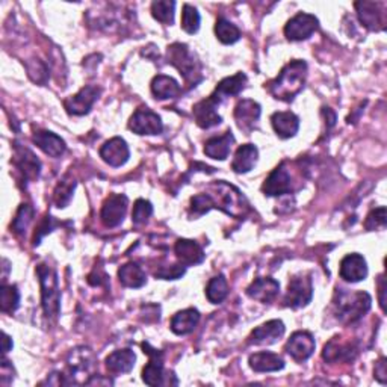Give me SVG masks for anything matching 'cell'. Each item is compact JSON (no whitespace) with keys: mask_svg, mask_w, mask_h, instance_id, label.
<instances>
[{"mask_svg":"<svg viewBox=\"0 0 387 387\" xmlns=\"http://www.w3.org/2000/svg\"><path fill=\"white\" fill-rule=\"evenodd\" d=\"M305 77L307 64L301 60H295L283 68L276 81L268 85V91L277 100L291 101L304 88Z\"/></svg>","mask_w":387,"mask_h":387,"instance_id":"6da1fadb","label":"cell"},{"mask_svg":"<svg viewBox=\"0 0 387 387\" xmlns=\"http://www.w3.org/2000/svg\"><path fill=\"white\" fill-rule=\"evenodd\" d=\"M372 304V298L368 292H347L339 289L336 293V316L340 322L354 324L365 316Z\"/></svg>","mask_w":387,"mask_h":387,"instance_id":"7a4b0ae2","label":"cell"},{"mask_svg":"<svg viewBox=\"0 0 387 387\" xmlns=\"http://www.w3.org/2000/svg\"><path fill=\"white\" fill-rule=\"evenodd\" d=\"M37 276L40 279L41 286V305L44 315L47 320H56L61 313V291L58 284V276L56 271L47 265H37Z\"/></svg>","mask_w":387,"mask_h":387,"instance_id":"3957f363","label":"cell"},{"mask_svg":"<svg viewBox=\"0 0 387 387\" xmlns=\"http://www.w3.org/2000/svg\"><path fill=\"white\" fill-rule=\"evenodd\" d=\"M67 368L68 375H64L65 380L70 377V384H88L91 378L96 377V368H97V359L93 354V351L85 347H79L76 349H72L67 359ZM68 384V380H67Z\"/></svg>","mask_w":387,"mask_h":387,"instance_id":"277c9868","label":"cell"},{"mask_svg":"<svg viewBox=\"0 0 387 387\" xmlns=\"http://www.w3.org/2000/svg\"><path fill=\"white\" fill-rule=\"evenodd\" d=\"M168 62L173 64L186 82L196 86L200 81V62L194 58L186 44L174 43L168 47Z\"/></svg>","mask_w":387,"mask_h":387,"instance_id":"5b68a950","label":"cell"},{"mask_svg":"<svg viewBox=\"0 0 387 387\" xmlns=\"http://www.w3.org/2000/svg\"><path fill=\"white\" fill-rule=\"evenodd\" d=\"M216 194V197H220V203H216L215 208H220L227 215L235 216V218H241L248 211V203L245 197L239 192L235 186L225 184V181H216L211 186Z\"/></svg>","mask_w":387,"mask_h":387,"instance_id":"8992f818","label":"cell"},{"mask_svg":"<svg viewBox=\"0 0 387 387\" xmlns=\"http://www.w3.org/2000/svg\"><path fill=\"white\" fill-rule=\"evenodd\" d=\"M313 298V284L309 276H295L289 281L286 297H284V305L292 309H300L309 304Z\"/></svg>","mask_w":387,"mask_h":387,"instance_id":"52a82bcc","label":"cell"},{"mask_svg":"<svg viewBox=\"0 0 387 387\" xmlns=\"http://www.w3.org/2000/svg\"><path fill=\"white\" fill-rule=\"evenodd\" d=\"M320 28V21L312 14L300 13L292 17L284 26V35L289 41H303L310 38Z\"/></svg>","mask_w":387,"mask_h":387,"instance_id":"ba28073f","label":"cell"},{"mask_svg":"<svg viewBox=\"0 0 387 387\" xmlns=\"http://www.w3.org/2000/svg\"><path fill=\"white\" fill-rule=\"evenodd\" d=\"M129 129L136 135H159L164 130V124L156 112L149 108H140L132 116Z\"/></svg>","mask_w":387,"mask_h":387,"instance_id":"9c48e42d","label":"cell"},{"mask_svg":"<svg viewBox=\"0 0 387 387\" xmlns=\"http://www.w3.org/2000/svg\"><path fill=\"white\" fill-rule=\"evenodd\" d=\"M357 16L363 26L369 30L386 29V4L384 2H357Z\"/></svg>","mask_w":387,"mask_h":387,"instance_id":"30bf717a","label":"cell"},{"mask_svg":"<svg viewBox=\"0 0 387 387\" xmlns=\"http://www.w3.org/2000/svg\"><path fill=\"white\" fill-rule=\"evenodd\" d=\"M101 89L94 85L84 86L77 94L64 101V108L70 116H86L97 101Z\"/></svg>","mask_w":387,"mask_h":387,"instance_id":"8fae6325","label":"cell"},{"mask_svg":"<svg viewBox=\"0 0 387 387\" xmlns=\"http://www.w3.org/2000/svg\"><path fill=\"white\" fill-rule=\"evenodd\" d=\"M128 204L129 200L124 194H112L103 203V208H101L100 218L106 227H117L124 221V216L128 212Z\"/></svg>","mask_w":387,"mask_h":387,"instance_id":"7c38bea8","label":"cell"},{"mask_svg":"<svg viewBox=\"0 0 387 387\" xmlns=\"http://www.w3.org/2000/svg\"><path fill=\"white\" fill-rule=\"evenodd\" d=\"M14 164L17 167V169L20 172V174L23 176L26 181H33L40 177L41 173V162L40 159L33 155L26 147L20 145L18 142H16L14 145Z\"/></svg>","mask_w":387,"mask_h":387,"instance_id":"4fadbf2b","label":"cell"},{"mask_svg":"<svg viewBox=\"0 0 387 387\" xmlns=\"http://www.w3.org/2000/svg\"><path fill=\"white\" fill-rule=\"evenodd\" d=\"M220 105L221 101L215 96H211L206 100L198 101V103L192 109L197 126H200L201 129H211L213 126H218V124L223 121V118L218 116V112H216Z\"/></svg>","mask_w":387,"mask_h":387,"instance_id":"5bb4252c","label":"cell"},{"mask_svg":"<svg viewBox=\"0 0 387 387\" xmlns=\"http://www.w3.org/2000/svg\"><path fill=\"white\" fill-rule=\"evenodd\" d=\"M144 354L150 357L149 365L142 371V380L149 386H162L165 384V372H164V356L161 351L152 348L149 344H142Z\"/></svg>","mask_w":387,"mask_h":387,"instance_id":"9a60e30c","label":"cell"},{"mask_svg":"<svg viewBox=\"0 0 387 387\" xmlns=\"http://www.w3.org/2000/svg\"><path fill=\"white\" fill-rule=\"evenodd\" d=\"M292 191V177L291 173L284 167V164H280L276 169H272V173L265 180V184L262 185V192L268 197H279L289 194Z\"/></svg>","mask_w":387,"mask_h":387,"instance_id":"2e32d148","label":"cell"},{"mask_svg":"<svg viewBox=\"0 0 387 387\" xmlns=\"http://www.w3.org/2000/svg\"><path fill=\"white\" fill-rule=\"evenodd\" d=\"M100 157L113 168L123 167L130 157L129 145L123 138H120V136H116V138H112L101 145Z\"/></svg>","mask_w":387,"mask_h":387,"instance_id":"e0dca14e","label":"cell"},{"mask_svg":"<svg viewBox=\"0 0 387 387\" xmlns=\"http://www.w3.org/2000/svg\"><path fill=\"white\" fill-rule=\"evenodd\" d=\"M262 108L254 100H241L235 108V120L237 128L247 135L252 133L260 118Z\"/></svg>","mask_w":387,"mask_h":387,"instance_id":"ac0fdd59","label":"cell"},{"mask_svg":"<svg viewBox=\"0 0 387 387\" xmlns=\"http://www.w3.org/2000/svg\"><path fill=\"white\" fill-rule=\"evenodd\" d=\"M315 339L309 332H295L284 349L293 360L305 361L315 352Z\"/></svg>","mask_w":387,"mask_h":387,"instance_id":"d6986e66","label":"cell"},{"mask_svg":"<svg viewBox=\"0 0 387 387\" xmlns=\"http://www.w3.org/2000/svg\"><path fill=\"white\" fill-rule=\"evenodd\" d=\"M280 292V283L271 277H260L256 279L247 288V295L252 300H256L262 304H269L277 298Z\"/></svg>","mask_w":387,"mask_h":387,"instance_id":"ffe728a7","label":"cell"},{"mask_svg":"<svg viewBox=\"0 0 387 387\" xmlns=\"http://www.w3.org/2000/svg\"><path fill=\"white\" fill-rule=\"evenodd\" d=\"M284 332H286V327H284L283 321L272 320L254 328L249 335L248 342L254 345H272L283 337Z\"/></svg>","mask_w":387,"mask_h":387,"instance_id":"44dd1931","label":"cell"},{"mask_svg":"<svg viewBox=\"0 0 387 387\" xmlns=\"http://www.w3.org/2000/svg\"><path fill=\"white\" fill-rule=\"evenodd\" d=\"M340 277L348 283H359L365 280L368 276V265L366 260L361 254L352 253L348 254L340 262Z\"/></svg>","mask_w":387,"mask_h":387,"instance_id":"7402d4cb","label":"cell"},{"mask_svg":"<svg viewBox=\"0 0 387 387\" xmlns=\"http://www.w3.org/2000/svg\"><path fill=\"white\" fill-rule=\"evenodd\" d=\"M357 347L351 342H342L337 337L332 339L324 347L322 359L328 363H348L357 357Z\"/></svg>","mask_w":387,"mask_h":387,"instance_id":"603a6c76","label":"cell"},{"mask_svg":"<svg viewBox=\"0 0 387 387\" xmlns=\"http://www.w3.org/2000/svg\"><path fill=\"white\" fill-rule=\"evenodd\" d=\"M32 141L35 142L40 150L52 157H60L65 153L67 145L65 141L56 133L50 130H37L32 136Z\"/></svg>","mask_w":387,"mask_h":387,"instance_id":"cb8c5ba5","label":"cell"},{"mask_svg":"<svg viewBox=\"0 0 387 387\" xmlns=\"http://www.w3.org/2000/svg\"><path fill=\"white\" fill-rule=\"evenodd\" d=\"M174 252L179 262L184 267H194L198 265L204 260L203 248L191 239H179L174 245Z\"/></svg>","mask_w":387,"mask_h":387,"instance_id":"d4e9b609","label":"cell"},{"mask_svg":"<svg viewBox=\"0 0 387 387\" xmlns=\"http://www.w3.org/2000/svg\"><path fill=\"white\" fill-rule=\"evenodd\" d=\"M272 128L281 140L292 138L300 129V118L292 112H276L271 117Z\"/></svg>","mask_w":387,"mask_h":387,"instance_id":"484cf974","label":"cell"},{"mask_svg":"<svg viewBox=\"0 0 387 387\" xmlns=\"http://www.w3.org/2000/svg\"><path fill=\"white\" fill-rule=\"evenodd\" d=\"M235 142V136L230 130H227L221 136H213L204 144V155L216 159V161H224L232 150V144Z\"/></svg>","mask_w":387,"mask_h":387,"instance_id":"4316f807","label":"cell"},{"mask_svg":"<svg viewBox=\"0 0 387 387\" xmlns=\"http://www.w3.org/2000/svg\"><path fill=\"white\" fill-rule=\"evenodd\" d=\"M257 157H259L257 147L254 144H244L239 147L235 153L232 169L237 174H245L248 172H252L257 162Z\"/></svg>","mask_w":387,"mask_h":387,"instance_id":"83f0119b","label":"cell"},{"mask_svg":"<svg viewBox=\"0 0 387 387\" xmlns=\"http://www.w3.org/2000/svg\"><path fill=\"white\" fill-rule=\"evenodd\" d=\"M200 322V312L197 309H185L177 312L172 318V332L177 336H185L192 333Z\"/></svg>","mask_w":387,"mask_h":387,"instance_id":"f1b7e54d","label":"cell"},{"mask_svg":"<svg viewBox=\"0 0 387 387\" xmlns=\"http://www.w3.org/2000/svg\"><path fill=\"white\" fill-rule=\"evenodd\" d=\"M249 368L254 372H276L284 368V360L274 352H256L248 359Z\"/></svg>","mask_w":387,"mask_h":387,"instance_id":"f546056e","label":"cell"},{"mask_svg":"<svg viewBox=\"0 0 387 387\" xmlns=\"http://www.w3.org/2000/svg\"><path fill=\"white\" fill-rule=\"evenodd\" d=\"M135 361L136 356L132 349H118L106 357V368L112 374H128L133 369Z\"/></svg>","mask_w":387,"mask_h":387,"instance_id":"4dcf8cb0","label":"cell"},{"mask_svg":"<svg viewBox=\"0 0 387 387\" xmlns=\"http://www.w3.org/2000/svg\"><path fill=\"white\" fill-rule=\"evenodd\" d=\"M247 81L248 79L244 73H236L232 77H225L218 85H216L212 96H215L223 103L225 99H229L232 96H237L239 93H241V91L247 85Z\"/></svg>","mask_w":387,"mask_h":387,"instance_id":"1f68e13d","label":"cell"},{"mask_svg":"<svg viewBox=\"0 0 387 387\" xmlns=\"http://www.w3.org/2000/svg\"><path fill=\"white\" fill-rule=\"evenodd\" d=\"M152 93L157 100L176 99L181 94V88L173 77L157 74L152 81Z\"/></svg>","mask_w":387,"mask_h":387,"instance_id":"d6a6232c","label":"cell"},{"mask_svg":"<svg viewBox=\"0 0 387 387\" xmlns=\"http://www.w3.org/2000/svg\"><path fill=\"white\" fill-rule=\"evenodd\" d=\"M118 279H120L123 286L132 288V289L142 288L144 284L147 283L145 272L142 271V268L138 264H135V262H129V264L123 265L118 269Z\"/></svg>","mask_w":387,"mask_h":387,"instance_id":"836d02e7","label":"cell"},{"mask_svg":"<svg viewBox=\"0 0 387 387\" xmlns=\"http://www.w3.org/2000/svg\"><path fill=\"white\" fill-rule=\"evenodd\" d=\"M20 305V292L16 284H2L0 288V310L4 313H14Z\"/></svg>","mask_w":387,"mask_h":387,"instance_id":"e575fe53","label":"cell"},{"mask_svg":"<svg viewBox=\"0 0 387 387\" xmlns=\"http://www.w3.org/2000/svg\"><path fill=\"white\" fill-rule=\"evenodd\" d=\"M227 295H229V284L223 274L211 279L206 288V297L212 304H220L223 303Z\"/></svg>","mask_w":387,"mask_h":387,"instance_id":"d590c367","label":"cell"},{"mask_svg":"<svg viewBox=\"0 0 387 387\" xmlns=\"http://www.w3.org/2000/svg\"><path fill=\"white\" fill-rule=\"evenodd\" d=\"M215 33L223 44H233L241 38V30H239L233 23L225 18H218L215 25Z\"/></svg>","mask_w":387,"mask_h":387,"instance_id":"8d00e7d4","label":"cell"},{"mask_svg":"<svg viewBox=\"0 0 387 387\" xmlns=\"http://www.w3.org/2000/svg\"><path fill=\"white\" fill-rule=\"evenodd\" d=\"M174 9L176 2L173 0H157V2L152 4V16L164 25H173Z\"/></svg>","mask_w":387,"mask_h":387,"instance_id":"74e56055","label":"cell"},{"mask_svg":"<svg viewBox=\"0 0 387 387\" xmlns=\"http://www.w3.org/2000/svg\"><path fill=\"white\" fill-rule=\"evenodd\" d=\"M74 188H76V181L74 180L67 179V177L64 180H61L58 184V186H56V189H55V194H53V200L56 203V206L67 208L68 203H70L72 198H73Z\"/></svg>","mask_w":387,"mask_h":387,"instance_id":"f35d334b","label":"cell"},{"mask_svg":"<svg viewBox=\"0 0 387 387\" xmlns=\"http://www.w3.org/2000/svg\"><path fill=\"white\" fill-rule=\"evenodd\" d=\"M33 215H35V211H33L30 204H21L17 211L13 224H11V229H13L14 233L17 235H25L29 224L33 220Z\"/></svg>","mask_w":387,"mask_h":387,"instance_id":"ab89813d","label":"cell"},{"mask_svg":"<svg viewBox=\"0 0 387 387\" xmlns=\"http://www.w3.org/2000/svg\"><path fill=\"white\" fill-rule=\"evenodd\" d=\"M200 14L197 8H194L191 5L184 6V13H181V29H184L186 33H197L200 29Z\"/></svg>","mask_w":387,"mask_h":387,"instance_id":"60d3db41","label":"cell"},{"mask_svg":"<svg viewBox=\"0 0 387 387\" xmlns=\"http://www.w3.org/2000/svg\"><path fill=\"white\" fill-rule=\"evenodd\" d=\"M152 213H153V206H152L150 201L142 200V198L136 200L133 211H132V223L136 225L145 224L147 221H149Z\"/></svg>","mask_w":387,"mask_h":387,"instance_id":"b9f144b4","label":"cell"},{"mask_svg":"<svg viewBox=\"0 0 387 387\" xmlns=\"http://www.w3.org/2000/svg\"><path fill=\"white\" fill-rule=\"evenodd\" d=\"M26 67H28V74H29V77L32 79L33 82L41 84V85H44L45 82H47L49 68L43 61L35 60V61H32L30 64H26Z\"/></svg>","mask_w":387,"mask_h":387,"instance_id":"7bdbcfd3","label":"cell"},{"mask_svg":"<svg viewBox=\"0 0 387 387\" xmlns=\"http://www.w3.org/2000/svg\"><path fill=\"white\" fill-rule=\"evenodd\" d=\"M387 224V215H386V208H377L374 209L365 221V227L366 230H383L386 229Z\"/></svg>","mask_w":387,"mask_h":387,"instance_id":"ee69618b","label":"cell"},{"mask_svg":"<svg viewBox=\"0 0 387 387\" xmlns=\"http://www.w3.org/2000/svg\"><path fill=\"white\" fill-rule=\"evenodd\" d=\"M185 268L184 265H173V267H169V268H162V269H159L155 272V276L156 279H164V280H177L180 279L181 276L185 274Z\"/></svg>","mask_w":387,"mask_h":387,"instance_id":"f6af8a7d","label":"cell"},{"mask_svg":"<svg viewBox=\"0 0 387 387\" xmlns=\"http://www.w3.org/2000/svg\"><path fill=\"white\" fill-rule=\"evenodd\" d=\"M56 225H60V224H58V223H55V220L52 218L50 215L45 216V218L41 221V224L38 225L37 232H35V237H33V245H35V247L40 245L41 239H43L45 235H47V233H50Z\"/></svg>","mask_w":387,"mask_h":387,"instance_id":"bcb514c9","label":"cell"},{"mask_svg":"<svg viewBox=\"0 0 387 387\" xmlns=\"http://www.w3.org/2000/svg\"><path fill=\"white\" fill-rule=\"evenodd\" d=\"M374 377L378 383L386 384L387 383V371H386V359H380L377 363H375V369H374Z\"/></svg>","mask_w":387,"mask_h":387,"instance_id":"7dc6e473","label":"cell"},{"mask_svg":"<svg viewBox=\"0 0 387 387\" xmlns=\"http://www.w3.org/2000/svg\"><path fill=\"white\" fill-rule=\"evenodd\" d=\"M378 291H380V305L381 309L386 310V298H384V293H386V283H384V276H380V280H378Z\"/></svg>","mask_w":387,"mask_h":387,"instance_id":"c3c4849f","label":"cell"},{"mask_svg":"<svg viewBox=\"0 0 387 387\" xmlns=\"http://www.w3.org/2000/svg\"><path fill=\"white\" fill-rule=\"evenodd\" d=\"M322 116H325V118L328 121V128H333L336 124V113L330 108H324L322 109Z\"/></svg>","mask_w":387,"mask_h":387,"instance_id":"681fc988","label":"cell"},{"mask_svg":"<svg viewBox=\"0 0 387 387\" xmlns=\"http://www.w3.org/2000/svg\"><path fill=\"white\" fill-rule=\"evenodd\" d=\"M13 348V339H11L6 333H4V354Z\"/></svg>","mask_w":387,"mask_h":387,"instance_id":"f907efd6","label":"cell"}]
</instances>
